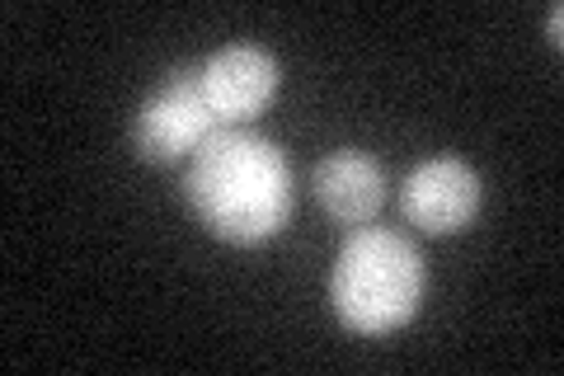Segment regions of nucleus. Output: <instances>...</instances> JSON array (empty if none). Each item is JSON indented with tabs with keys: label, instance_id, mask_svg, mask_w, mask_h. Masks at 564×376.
Returning a JSON list of instances; mask_svg holds the SVG:
<instances>
[{
	"label": "nucleus",
	"instance_id": "1",
	"mask_svg": "<svg viewBox=\"0 0 564 376\" xmlns=\"http://www.w3.org/2000/svg\"><path fill=\"white\" fill-rule=\"evenodd\" d=\"M188 207L226 245H263L292 217V165L273 141L217 128L188 155Z\"/></svg>",
	"mask_w": 564,
	"mask_h": 376
},
{
	"label": "nucleus",
	"instance_id": "2",
	"mask_svg": "<svg viewBox=\"0 0 564 376\" xmlns=\"http://www.w3.org/2000/svg\"><path fill=\"white\" fill-rule=\"evenodd\" d=\"M423 282H429V273H423L419 249L395 230L367 226L352 230L339 259H334L329 301L344 330L377 339L410 325L423 301Z\"/></svg>",
	"mask_w": 564,
	"mask_h": 376
},
{
	"label": "nucleus",
	"instance_id": "3",
	"mask_svg": "<svg viewBox=\"0 0 564 376\" xmlns=\"http://www.w3.org/2000/svg\"><path fill=\"white\" fill-rule=\"evenodd\" d=\"M221 122L198 85V71H174L132 114V151L147 165H174L203 147Z\"/></svg>",
	"mask_w": 564,
	"mask_h": 376
},
{
	"label": "nucleus",
	"instance_id": "4",
	"mask_svg": "<svg viewBox=\"0 0 564 376\" xmlns=\"http://www.w3.org/2000/svg\"><path fill=\"white\" fill-rule=\"evenodd\" d=\"M480 174L456 155H437L423 160L404 174L400 184V217L419 226L423 236H456L480 217Z\"/></svg>",
	"mask_w": 564,
	"mask_h": 376
},
{
	"label": "nucleus",
	"instance_id": "5",
	"mask_svg": "<svg viewBox=\"0 0 564 376\" xmlns=\"http://www.w3.org/2000/svg\"><path fill=\"white\" fill-rule=\"evenodd\" d=\"M198 85L221 128H245V122H254L278 99L282 66L273 52H263L254 43H231V47H217L198 66Z\"/></svg>",
	"mask_w": 564,
	"mask_h": 376
},
{
	"label": "nucleus",
	"instance_id": "6",
	"mask_svg": "<svg viewBox=\"0 0 564 376\" xmlns=\"http://www.w3.org/2000/svg\"><path fill=\"white\" fill-rule=\"evenodd\" d=\"M315 198L339 226H367L386 203V170L358 147H339L315 165Z\"/></svg>",
	"mask_w": 564,
	"mask_h": 376
},
{
	"label": "nucleus",
	"instance_id": "7",
	"mask_svg": "<svg viewBox=\"0 0 564 376\" xmlns=\"http://www.w3.org/2000/svg\"><path fill=\"white\" fill-rule=\"evenodd\" d=\"M560 29H564V10L555 6V10H551V20H545V33H551V43H555V47H560Z\"/></svg>",
	"mask_w": 564,
	"mask_h": 376
}]
</instances>
